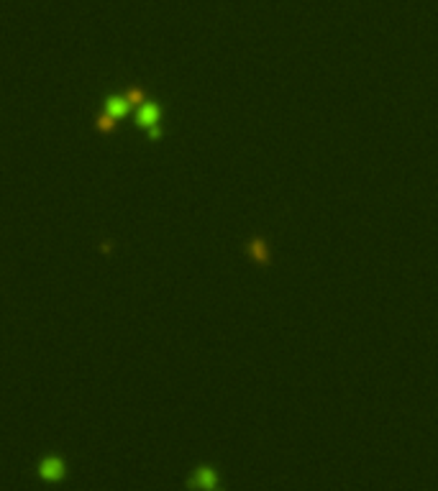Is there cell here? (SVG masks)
I'll use <instances>...</instances> for the list:
<instances>
[{
    "label": "cell",
    "mask_w": 438,
    "mask_h": 491,
    "mask_svg": "<svg viewBox=\"0 0 438 491\" xmlns=\"http://www.w3.org/2000/svg\"><path fill=\"white\" fill-rule=\"evenodd\" d=\"M44 476H62V463H57V461H49L47 466H44Z\"/></svg>",
    "instance_id": "3957f363"
},
{
    "label": "cell",
    "mask_w": 438,
    "mask_h": 491,
    "mask_svg": "<svg viewBox=\"0 0 438 491\" xmlns=\"http://www.w3.org/2000/svg\"><path fill=\"white\" fill-rule=\"evenodd\" d=\"M126 110H128L126 97H110V100H108V105H106V116L110 118V121H116V118H121Z\"/></svg>",
    "instance_id": "7a4b0ae2"
},
{
    "label": "cell",
    "mask_w": 438,
    "mask_h": 491,
    "mask_svg": "<svg viewBox=\"0 0 438 491\" xmlns=\"http://www.w3.org/2000/svg\"><path fill=\"white\" fill-rule=\"evenodd\" d=\"M156 118H159V108L151 105V103H141V110H138V123L146 125V128H151V136H159Z\"/></svg>",
    "instance_id": "6da1fadb"
}]
</instances>
